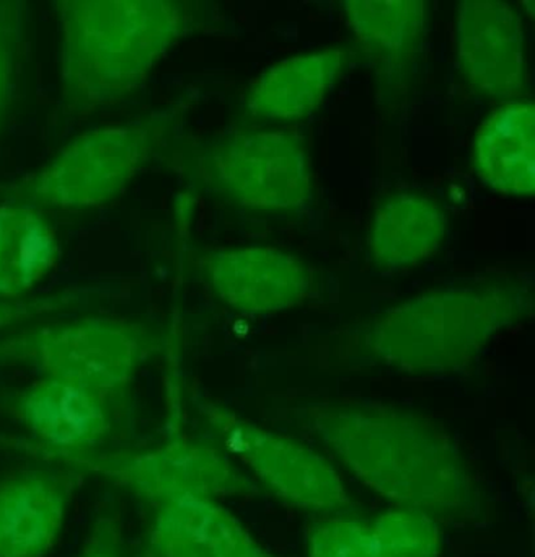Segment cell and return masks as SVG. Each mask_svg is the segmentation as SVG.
I'll return each instance as SVG.
<instances>
[{
    "instance_id": "10",
    "label": "cell",
    "mask_w": 535,
    "mask_h": 557,
    "mask_svg": "<svg viewBox=\"0 0 535 557\" xmlns=\"http://www.w3.org/2000/svg\"><path fill=\"white\" fill-rule=\"evenodd\" d=\"M199 269L217 298L241 314L286 311L309 295L306 263L276 247L211 250Z\"/></svg>"
},
{
    "instance_id": "13",
    "label": "cell",
    "mask_w": 535,
    "mask_h": 557,
    "mask_svg": "<svg viewBox=\"0 0 535 557\" xmlns=\"http://www.w3.org/2000/svg\"><path fill=\"white\" fill-rule=\"evenodd\" d=\"M475 171L499 194L512 197L534 195V102H506L483 123L475 139Z\"/></svg>"
},
{
    "instance_id": "16",
    "label": "cell",
    "mask_w": 535,
    "mask_h": 557,
    "mask_svg": "<svg viewBox=\"0 0 535 557\" xmlns=\"http://www.w3.org/2000/svg\"><path fill=\"white\" fill-rule=\"evenodd\" d=\"M446 216L439 205L416 194H398L375 211L369 249L385 269H408L439 250Z\"/></svg>"
},
{
    "instance_id": "20",
    "label": "cell",
    "mask_w": 535,
    "mask_h": 557,
    "mask_svg": "<svg viewBox=\"0 0 535 557\" xmlns=\"http://www.w3.org/2000/svg\"><path fill=\"white\" fill-rule=\"evenodd\" d=\"M309 557H372L365 520L343 517L322 518L307 534Z\"/></svg>"
},
{
    "instance_id": "17",
    "label": "cell",
    "mask_w": 535,
    "mask_h": 557,
    "mask_svg": "<svg viewBox=\"0 0 535 557\" xmlns=\"http://www.w3.org/2000/svg\"><path fill=\"white\" fill-rule=\"evenodd\" d=\"M349 25L371 63L385 74L403 70L426 30L427 5L418 0L345 2Z\"/></svg>"
},
{
    "instance_id": "22",
    "label": "cell",
    "mask_w": 535,
    "mask_h": 557,
    "mask_svg": "<svg viewBox=\"0 0 535 557\" xmlns=\"http://www.w3.org/2000/svg\"><path fill=\"white\" fill-rule=\"evenodd\" d=\"M72 301H74V298L69 295L46 296V298L38 299H16V301L0 298V332L29 321V319L38 318V315L59 311V309L71 305Z\"/></svg>"
},
{
    "instance_id": "14",
    "label": "cell",
    "mask_w": 535,
    "mask_h": 557,
    "mask_svg": "<svg viewBox=\"0 0 535 557\" xmlns=\"http://www.w3.org/2000/svg\"><path fill=\"white\" fill-rule=\"evenodd\" d=\"M345 61V50L329 48L273 64L251 84L248 110L257 119L266 120L310 115L335 86Z\"/></svg>"
},
{
    "instance_id": "19",
    "label": "cell",
    "mask_w": 535,
    "mask_h": 557,
    "mask_svg": "<svg viewBox=\"0 0 535 557\" xmlns=\"http://www.w3.org/2000/svg\"><path fill=\"white\" fill-rule=\"evenodd\" d=\"M25 4L0 0V132L5 125L18 83Z\"/></svg>"
},
{
    "instance_id": "11",
    "label": "cell",
    "mask_w": 535,
    "mask_h": 557,
    "mask_svg": "<svg viewBox=\"0 0 535 557\" xmlns=\"http://www.w3.org/2000/svg\"><path fill=\"white\" fill-rule=\"evenodd\" d=\"M456 50L462 73L483 96L511 102L524 92V34L511 5L495 0L462 2L456 22Z\"/></svg>"
},
{
    "instance_id": "7",
    "label": "cell",
    "mask_w": 535,
    "mask_h": 557,
    "mask_svg": "<svg viewBox=\"0 0 535 557\" xmlns=\"http://www.w3.org/2000/svg\"><path fill=\"white\" fill-rule=\"evenodd\" d=\"M198 410L225 453L244 462L277 500L313 513H345L354 507L328 459L290 436L271 432L212 400Z\"/></svg>"
},
{
    "instance_id": "6",
    "label": "cell",
    "mask_w": 535,
    "mask_h": 557,
    "mask_svg": "<svg viewBox=\"0 0 535 557\" xmlns=\"http://www.w3.org/2000/svg\"><path fill=\"white\" fill-rule=\"evenodd\" d=\"M74 471L100 475L150 507L188 495L214 500L260 495L257 482L224 449L185 435L150 448L114 449L82 461Z\"/></svg>"
},
{
    "instance_id": "12",
    "label": "cell",
    "mask_w": 535,
    "mask_h": 557,
    "mask_svg": "<svg viewBox=\"0 0 535 557\" xmlns=\"http://www.w3.org/2000/svg\"><path fill=\"white\" fill-rule=\"evenodd\" d=\"M152 508L144 557H276L214 498L188 495Z\"/></svg>"
},
{
    "instance_id": "1",
    "label": "cell",
    "mask_w": 535,
    "mask_h": 557,
    "mask_svg": "<svg viewBox=\"0 0 535 557\" xmlns=\"http://www.w3.org/2000/svg\"><path fill=\"white\" fill-rule=\"evenodd\" d=\"M155 337L129 319H74L0 341V364L35 377L5 403L25 448L55 466L120 449L130 430L134 386Z\"/></svg>"
},
{
    "instance_id": "3",
    "label": "cell",
    "mask_w": 535,
    "mask_h": 557,
    "mask_svg": "<svg viewBox=\"0 0 535 557\" xmlns=\"http://www.w3.org/2000/svg\"><path fill=\"white\" fill-rule=\"evenodd\" d=\"M59 84L69 116H87L136 92L178 44L186 5L173 0H61Z\"/></svg>"
},
{
    "instance_id": "18",
    "label": "cell",
    "mask_w": 535,
    "mask_h": 557,
    "mask_svg": "<svg viewBox=\"0 0 535 557\" xmlns=\"http://www.w3.org/2000/svg\"><path fill=\"white\" fill-rule=\"evenodd\" d=\"M372 557H440L439 524L426 511L397 507L365 521Z\"/></svg>"
},
{
    "instance_id": "9",
    "label": "cell",
    "mask_w": 535,
    "mask_h": 557,
    "mask_svg": "<svg viewBox=\"0 0 535 557\" xmlns=\"http://www.w3.org/2000/svg\"><path fill=\"white\" fill-rule=\"evenodd\" d=\"M80 472L20 468L0 478V557H48L61 540Z\"/></svg>"
},
{
    "instance_id": "8",
    "label": "cell",
    "mask_w": 535,
    "mask_h": 557,
    "mask_svg": "<svg viewBox=\"0 0 535 557\" xmlns=\"http://www.w3.org/2000/svg\"><path fill=\"white\" fill-rule=\"evenodd\" d=\"M196 174L215 194L253 210H290L310 194L309 154L287 133L217 139L196 158Z\"/></svg>"
},
{
    "instance_id": "2",
    "label": "cell",
    "mask_w": 535,
    "mask_h": 557,
    "mask_svg": "<svg viewBox=\"0 0 535 557\" xmlns=\"http://www.w3.org/2000/svg\"><path fill=\"white\" fill-rule=\"evenodd\" d=\"M359 482L431 517L472 513L478 485L450 433L426 413L374 400L313 404L296 412Z\"/></svg>"
},
{
    "instance_id": "5",
    "label": "cell",
    "mask_w": 535,
    "mask_h": 557,
    "mask_svg": "<svg viewBox=\"0 0 535 557\" xmlns=\"http://www.w3.org/2000/svg\"><path fill=\"white\" fill-rule=\"evenodd\" d=\"M172 122L170 113H153L84 133L38 171L3 188L2 201L28 205L42 213L103 207L152 161Z\"/></svg>"
},
{
    "instance_id": "4",
    "label": "cell",
    "mask_w": 535,
    "mask_h": 557,
    "mask_svg": "<svg viewBox=\"0 0 535 557\" xmlns=\"http://www.w3.org/2000/svg\"><path fill=\"white\" fill-rule=\"evenodd\" d=\"M528 306L531 298L509 286L436 289L385 312L372 327V350L407 373H452L527 315Z\"/></svg>"
},
{
    "instance_id": "21",
    "label": "cell",
    "mask_w": 535,
    "mask_h": 557,
    "mask_svg": "<svg viewBox=\"0 0 535 557\" xmlns=\"http://www.w3.org/2000/svg\"><path fill=\"white\" fill-rule=\"evenodd\" d=\"M77 557H130L120 515H98L82 543Z\"/></svg>"
},
{
    "instance_id": "15",
    "label": "cell",
    "mask_w": 535,
    "mask_h": 557,
    "mask_svg": "<svg viewBox=\"0 0 535 557\" xmlns=\"http://www.w3.org/2000/svg\"><path fill=\"white\" fill-rule=\"evenodd\" d=\"M59 262V240L42 211L0 203V298L26 299Z\"/></svg>"
}]
</instances>
